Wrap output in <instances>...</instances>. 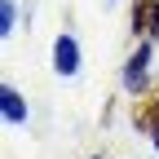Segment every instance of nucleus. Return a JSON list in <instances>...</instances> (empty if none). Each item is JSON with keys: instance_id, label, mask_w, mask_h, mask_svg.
Wrapping results in <instances>:
<instances>
[{"instance_id": "39448f33", "label": "nucleus", "mask_w": 159, "mask_h": 159, "mask_svg": "<svg viewBox=\"0 0 159 159\" xmlns=\"http://www.w3.org/2000/svg\"><path fill=\"white\" fill-rule=\"evenodd\" d=\"M13 22H18V5L0 0V35H13Z\"/></svg>"}, {"instance_id": "f257e3e1", "label": "nucleus", "mask_w": 159, "mask_h": 159, "mask_svg": "<svg viewBox=\"0 0 159 159\" xmlns=\"http://www.w3.org/2000/svg\"><path fill=\"white\" fill-rule=\"evenodd\" d=\"M150 57H155V40H142L128 62H124V93H146L150 89Z\"/></svg>"}, {"instance_id": "f03ea898", "label": "nucleus", "mask_w": 159, "mask_h": 159, "mask_svg": "<svg viewBox=\"0 0 159 159\" xmlns=\"http://www.w3.org/2000/svg\"><path fill=\"white\" fill-rule=\"evenodd\" d=\"M53 71L62 75V80H71L75 71H80V40L71 35V31H62L53 40Z\"/></svg>"}, {"instance_id": "7ed1b4c3", "label": "nucleus", "mask_w": 159, "mask_h": 159, "mask_svg": "<svg viewBox=\"0 0 159 159\" xmlns=\"http://www.w3.org/2000/svg\"><path fill=\"white\" fill-rule=\"evenodd\" d=\"M0 119H5L9 128H22L27 124V97L13 84H0Z\"/></svg>"}, {"instance_id": "20e7f679", "label": "nucleus", "mask_w": 159, "mask_h": 159, "mask_svg": "<svg viewBox=\"0 0 159 159\" xmlns=\"http://www.w3.org/2000/svg\"><path fill=\"white\" fill-rule=\"evenodd\" d=\"M133 31L142 40L159 35V0H133Z\"/></svg>"}, {"instance_id": "423d86ee", "label": "nucleus", "mask_w": 159, "mask_h": 159, "mask_svg": "<svg viewBox=\"0 0 159 159\" xmlns=\"http://www.w3.org/2000/svg\"><path fill=\"white\" fill-rule=\"evenodd\" d=\"M89 159H102V155H89Z\"/></svg>"}]
</instances>
